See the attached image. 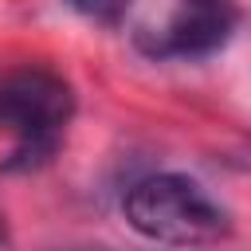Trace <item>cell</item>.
Segmentation results:
<instances>
[{"instance_id":"obj_5","label":"cell","mask_w":251,"mask_h":251,"mask_svg":"<svg viewBox=\"0 0 251 251\" xmlns=\"http://www.w3.org/2000/svg\"><path fill=\"white\" fill-rule=\"evenodd\" d=\"M0 243H4V216H0Z\"/></svg>"},{"instance_id":"obj_3","label":"cell","mask_w":251,"mask_h":251,"mask_svg":"<svg viewBox=\"0 0 251 251\" xmlns=\"http://www.w3.org/2000/svg\"><path fill=\"white\" fill-rule=\"evenodd\" d=\"M235 20L239 16L231 0H180L173 16L137 43L153 59H204L231 39Z\"/></svg>"},{"instance_id":"obj_4","label":"cell","mask_w":251,"mask_h":251,"mask_svg":"<svg viewBox=\"0 0 251 251\" xmlns=\"http://www.w3.org/2000/svg\"><path fill=\"white\" fill-rule=\"evenodd\" d=\"M78 16H86V20H94V24H118L126 12H129V4L133 0H67Z\"/></svg>"},{"instance_id":"obj_2","label":"cell","mask_w":251,"mask_h":251,"mask_svg":"<svg viewBox=\"0 0 251 251\" xmlns=\"http://www.w3.org/2000/svg\"><path fill=\"white\" fill-rule=\"evenodd\" d=\"M126 220L137 235L165 247H208L227 235V212L180 173H157L126 192Z\"/></svg>"},{"instance_id":"obj_6","label":"cell","mask_w":251,"mask_h":251,"mask_svg":"<svg viewBox=\"0 0 251 251\" xmlns=\"http://www.w3.org/2000/svg\"><path fill=\"white\" fill-rule=\"evenodd\" d=\"M71 251H78V247H71Z\"/></svg>"},{"instance_id":"obj_1","label":"cell","mask_w":251,"mask_h":251,"mask_svg":"<svg viewBox=\"0 0 251 251\" xmlns=\"http://www.w3.org/2000/svg\"><path fill=\"white\" fill-rule=\"evenodd\" d=\"M75 114L71 82L47 67H16L0 75V133H8L12 157L4 169H35L51 161L59 137Z\"/></svg>"}]
</instances>
